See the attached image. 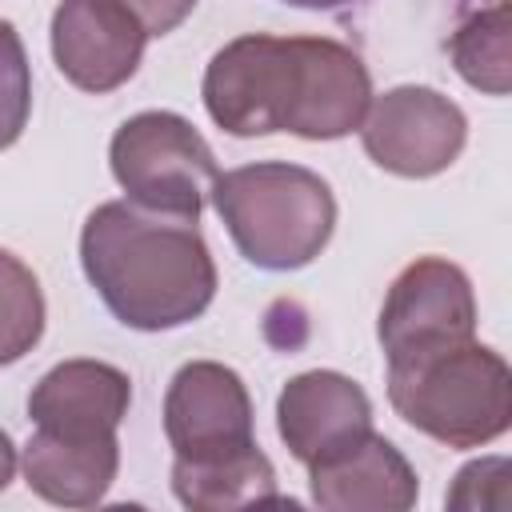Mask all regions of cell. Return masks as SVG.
I'll return each instance as SVG.
<instances>
[{
    "instance_id": "obj_16",
    "label": "cell",
    "mask_w": 512,
    "mask_h": 512,
    "mask_svg": "<svg viewBox=\"0 0 512 512\" xmlns=\"http://www.w3.org/2000/svg\"><path fill=\"white\" fill-rule=\"evenodd\" d=\"M44 292L36 272L0 248V368L24 360L44 336Z\"/></svg>"
},
{
    "instance_id": "obj_6",
    "label": "cell",
    "mask_w": 512,
    "mask_h": 512,
    "mask_svg": "<svg viewBox=\"0 0 512 512\" xmlns=\"http://www.w3.org/2000/svg\"><path fill=\"white\" fill-rule=\"evenodd\" d=\"M380 348L388 364H408L452 344L476 340V296L460 264L444 256L412 260L380 308Z\"/></svg>"
},
{
    "instance_id": "obj_14",
    "label": "cell",
    "mask_w": 512,
    "mask_h": 512,
    "mask_svg": "<svg viewBox=\"0 0 512 512\" xmlns=\"http://www.w3.org/2000/svg\"><path fill=\"white\" fill-rule=\"evenodd\" d=\"M172 492L192 512H224V508H248V504L280 500L272 460L256 444H244L236 452L208 456V460H180L176 456L172 460Z\"/></svg>"
},
{
    "instance_id": "obj_5",
    "label": "cell",
    "mask_w": 512,
    "mask_h": 512,
    "mask_svg": "<svg viewBox=\"0 0 512 512\" xmlns=\"http://www.w3.org/2000/svg\"><path fill=\"white\" fill-rule=\"evenodd\" d=\"M108 164L136 208L176 220H200L220 176L204 136L184 116L160 108L136 112L116 128Z\"/></svg>"
},
{
    "instance_id": "obj_8",
    "label": "cell",
    "mask_w": 512,
    "mask_h": 512,
    "mask_svg": "<svg viewBox=\"0 0 512 512\" xmlns=\"http://www.w3.org/2000/svg\"><path fill=\"white\" fill-rule=\"evenodd\" d=\"M148 32L120 0H60L52 12V60L68 84L104 96L128 84Z\"/></svg>"
},
{
    "instance_id": "obj_13",
    "label": "cell",
    "mask_w": 512,
    "mask_h": 512,
    "mask_svg": "<svg viewBox=\"0 0 512 512\" xmlns=\"http://www.w3.org/2000/svg\"><path fill=\"white\" fill-rule=\"evenodd\" d=\"M28 488L60 508H92L120 472L116 436H56L36 428L20 456Z\"/></svg>"
},
{
    "instance_id": "obj_7",
    "label": "cell",
    "mask_w": 512,
    "mask_h": 512,
    "mask_svg": "<svg viewBox=\"0 0 512 512\" xmlns=\"http://www.w3.org/2000/svg\"><path fill=\"white\" fill-rule=\"evenodd\" d=\"M360 140L376 168L424 180L456 164L468 140V120L444 92L400 84L384 96H372L360 120Z\"/></svg>"
},
{
    "instance_id": "obj_3",
    "label": "cell",
    "mask_w": 512,
    "mask_h": 512,
    "mask_svg": "<svg viewBox=\"0 0 512 512\" xmlns=\"http://www.w3.org/2000/svg\"><path fill=\"white\" fill-rule=\"evenodd\" d=\"M212 204L240 256L264 272L312 264L336 228V196L328 180L284 160L220 172L212 184Z\"/></svg>"
},
{
    "instance_id": "obj_15",
    "label": "cell",
    "mask_w": 512,
    "mask_h": 512,
    "mask_svg": "<svg viewBox=\"0 0 512 512\" xmlns=\"http://www.w3.org/2000/svg\"><path fill=\"white\" fill-rule=\"evenodd\" d=\"M448 52L456 60V72L472 88L488 96H504L508 92V0H496L492 8L460 24V32L448 40Z\"/></svg>"
},
{
    "instance_id": "obj_20",
    "label": "cell",
    "mask_w": 512,
    "mask_h": 512,
    "mask_svg": "<svg viewBox=\"0 0 512 512\" xmlns=\"http://www.w3.org/2000/svg\"><path fill=\"white\" fill-rule=\"evenodd\" d=\"M292 8H340V4H352V0H284Z\"/></svg>"
},
{
    "instance_id": "obj_12",
    "label": "cell",
    "mask_w": 512,
    "mask_h": 512,
    "mask_svg": "<svg viewBox=\"0 0 512 512\" xmlns=\"http://www.w3.org/2000/svg\"><path fill=\"white\" fill-rule=\"evenodd\" d=\"M132 404V380L104 360H64L48 368L32 396L28 416L56 436H116Z\"/></svg>"
},
{
    "instance_id": "obj_4",
    "label": "cell",
    "mask_w": 512,
    "mask_h": 512,
    "mask_svg": "<svg viewBox=\"0 0 512 512\" xmlns=\"http://www.w3.org/2000/svg\"><path fill=\"white\" fill-rule=\"evenodd\" d=\"M388 400L416 432L448 448H480L512 424V372L500 352L464 340L408 364H388Z\"/></svg>"
},
{
    "instance_id": "obj_2",
    "label": "cell",
    "mask_w": 512,
    "mask_h": 512,
    "mask_svg": "<svg viewBox=\"0 0 512 512\" xmlns=\"http://www.w3.org/2000/svg\"><path fill=\"white\" fill-rule=\"evenodd\" d=\"M80 264L104 308L136 332H168L208 312L216 260L196 220L108 200L80 228Z\"/></svg>"
},
{
    "instance_id": "obj_11",
    "label": "cell",
    "mask_w": 512,
    "mask_h": 512,
    "mask_svg": "<svg viewBox=\"0 0 512 512\" xmlns=\"http://www.w3.org/2000/svg\"><path fill=\"white\" fill-rule=\"evenodd\" d=\"M308 488L328 512H408L420 496L416 468L392 440L376 432L328 460L308 464Z\"/></svg>"
},
{
    "instance_id": "obj_19",
    "label": "cell",
    "mask_w": 512,
    "mask_h": 512,
    "mask_svg": "<svg viewBox=\"0 0 512 512\" xmlns=\"http://www.w3.org/2000/svg\"><path fill=\"white\" fill-rule=\"evenodd\" d=\"M16 444H12V436L0 428V492L12 484V476H16Z\"/></svg>"
},
{
    "instance_id": "obj_18",
    "label": "cell",
    "mask_w": 512,
    "mask_h": 512,
    "mask_svg": "<svg viewBox=\"0 0 512 512\" xmlns=\"http://www.w3.org/2000/svg\"><path fill=\"white\" fill-rule=\"evenodd\" d=\"M120 4L144 24L148 36H168V32H176V28L192 16V8H196V0H120Z\"/></svg>"
},
{
    "instance_id": "obj_17",
    "label": "cell",
    "mask_w": 512,
    "mask_h": 512,
    "mask_svg": "<svg viewBox=\"0 0 512 512\" xmlns=\"http://www.w3.org/2000/svg\"><path fill=\"white\" fill-rule=\"evenodd\" d=\"M32 112V68L12 20H0V152L12 148Z\"/></svg>"
},
{
    "instance_id": "obj_9",
    "label": "cell",
    "mask_w": 512,
    "mask_h": 512,
    "mask_svg": "<svg viewBox=\"0 0 512 512\" xmlns=\"http://www.w3.org/2000/svg\"><path fill=\"white\" fill-rule=\"evenodd\" d=\"M164 436L180 460H208L252 440V396L228 364H184L164 396Z\"/></svg>"
},
{
    "instance_id": "obj_1",
    "label": "cell",
    "mask_w": 512,
    "mask_h": 512,
    "mask_svg": "<svg viewBox=\"0 0 512 512\" xmlns=\"http://www.w3.org/2000/svg\"><path fill=\"white\" fill-rule=\"evenodd\" d=\"M200 96L232 136L340 140L360 128L372 104V76L340 40L248 32L208 60Z\"/></svg>"
},
{
    "instance_id": "obj_10",
    "label": "cell",
    "mask_w": 512,
    "mask_h": 512,
    "mask_svg": "<svg viewBox=\"0 0 512 512\" xmlns=\"http://www.w3.org/2000/svg\"><path fill=\"white\" fill-rule=\"evenodd\" d=\"M276 432L308 468L372 432V400L352 376L312 368L284 384L276 400Z\"/></svg>"
}]
</instances>
